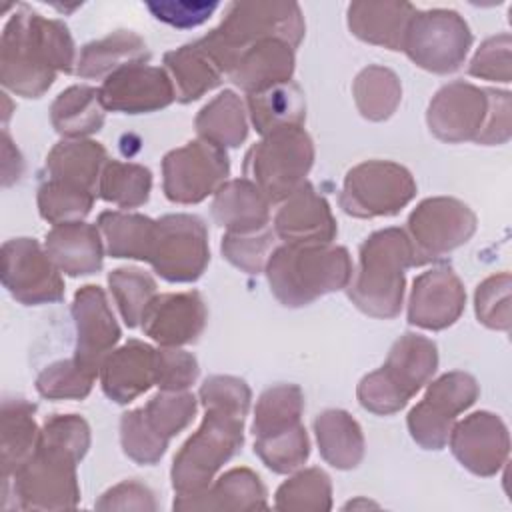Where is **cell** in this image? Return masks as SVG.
Instances as JSON below:
<instances>
[{
    "label": "cell",
    "instance_id": "16",
    "mask_svg": "<svg viewBox=\"0 0 512 512\" xmlns=\"http://www.w3.org/2000/svg\"><path fill=\"white\" fill-rule=\"evenodd\" d=\"M104 110L140 114L166 108L176 90L172 78L156 66L130 62L114 70L98 88Z\"/></svg>",
    "mask_w": 512,
    "mask_h": 512
},
{
    "label": "cell",
    "instance_id": "18",
    "mask_svg": "<svg viewBox=\"0 0 512 512\" xmlns=\"http://www.w3.org/2000/svg\"><path fill=\"white\" fill-rule=\"evenodd\" d=\"M488 90L466 82L444 86L428 106V126L444 142L478 140L488 118Z\"/></svg>",
    "mask_w": 512,
    "mask_h": 512
},
{
    "label": "cell",
    "instance_id": "36",
    "mask_svg": "<svg viewBox=\"0 0 512 512\" xmlns=\"http://www.w3.org/2000/svg\"><path fill=\"white\" fill-rule=\"evenodd\" d=\"M98 228L106 238V250L114 258L150 260L156 222L140 214L102 212Z\"/></svg>",
    "mask_w": 512,
    "mask_h": 512
},
{
    "label": "cell",
    "instance_id": "47",
    "mask_svg": "<svg viewBox=\"0 0 512 512\" xmlns=\"http://www.w3.org/2000/svg\"><path fill=\"white\" fill-rule=\"evenodd\" d=\"M274 230L262 228L252 234H226L222 238V254L248 274L260 272L274 252Z\"/></svg>",
    "mask_w": 512,
    "mask_h": 512
},
{
    "label": "cell",
    "instance_id": "51",
    "mask_svg": "<svg viewBox=\"0 0 512 512\" xmlns=\"http://www.w3.org/2000/svg\"><path fill=\"white\" fill-rule=\"evenodd\" d=\"M470 74L486 80L510 82V36L502 34L486 40L470 64Z\"/></svg>",
    "mask_w": 512,
    "mask_h": 512
},
{
    "label": "cell",
    "instance_id": "21",
    "mask_svg": "<svg viewBox=\"0 0 512 512\" xmlns=\"http://www.w3.org/2000/svg\"><path fill=\"white\" fill-rule=\"evenodd\" d=\"M146 336L166 348L194 342L206 324V306L198 292L156 296L142 316Z\"/></svg>",
    "mask_w": 512,
    "mask_h": 512
},
{
    "label": "cell",
    "instance_id": "28",
    "mask_svg": "<svg viewBox=\"0 0 512 512\" xmlns=\"http://www.w3.org/2000/svg\"><path fill=\"white\" fill-rule=\"evenodd\" d=\"M254 510L266 508V490L258 478L248 468H234L226 472L216 484L192 496H178L174 500V510Z\"/></svg>",
    "mask_w": 512,
    "mask_h": 512
},
{
    "label": "cell",
    "instance_id": "41",
    "mask_svg": "<svg viewBox=\"0 0 512 512\" xmlns=\"http://www.w3.org/2000/svg\"><path fill=\"white\" fill-rule=\"evenodd\" d=\"M152 174L140 164L108 162L98 180V192L120 208H136L150 196Z\"/></svg>",
    "mask_w": 512,
    "mask_h": 512
},
{
    "label": "cell",
    "instance_id": "27",
    "mask_svg": "<svg viewBox=\"0 0 512 512\" xmlns=\"http://www.w3.org/2000/svg\"><path fill=\"white\" fill-rule=\"evenodd\" d=\"M270 200L248 178L230 180L216 190L212 214L230 234H252L268 224Z\"/></svg>",
    "mask_w": 512,
    "mask_h": 512
},
{
    "label": "cell",
    "instance_id": "17",
    "mask_svg": "<svg viewBox=\"0 0 512 512\" xmlns=\"http://www.w3.org/2000/svg\"><path fill=\"white\" fill-rule=\"evenodd\" d=\"M72 314L76 320L74 360L98 376L104 358L120 338V328L104 290L94 284L82 286L74 296Z\"/></svg>",
    "mask_w": 512,
    "mask_h": 512
},
{
    "label": "cell",
    "instance_id": "13",
    "mask_svg": "<svg viewBox=\"0 0 512 512\" xmlns=\"http://www.w3.org/2000/svg\"><path fill=\"white\" fill-rule=\"evenodd\" d=\"M228 170L224 148L202 138L188 142L164 156V194L178 204H196L224 184Z\"/></svg>",
    "mask_w": 512,
    "mask_h": 512
},
{
    "label": "cell",
    "instance_id": "48",
    "mask_svg": "<svg viewBox=\"0 0 512 512\" xmlns=\"http://www.w3.org/2000/svg\"><path fill=\"white\" fill-rule=\"evenodd\" d=\"M476 316L482 324L498 330L510 326V276L500 274L484 280L476 290Z\"/></svg>",
    "mask_w": 512,
    "mask_h": 512
},
{
    "label": "cell",
    "instance_id": "1",
    "mask_svg": "<svg viewBox=\"0 0 512 512\" xmlns=\"http://www.w3.org/2000/svg\"><path fill=\"white\" fill-rule=\"evenodd\" d=\"M206 408L200 428L186 440L172 464V486L178 496L206 490L224 462L242 446L250 388L234 376H212L200 388Z\"/></svg>",
    "mask_w": 512,
    "mask_h": 512
},
{
    "label": "cell",
    "instance_id": "24",
    "mask_svg": "<svg viewBox=\"0 0 512 512\" xmlns=\"http://www.w3.org/2000/svg\"><path fill=\"white\" fill-rule=\"evenodd\" d=\"M292 72L294 48L280 38H268L244 50L234 62L228 76L242 90L254 94L274 84L288 82Z\"/></svg>",
    "mask_w": 512,
    "mask_h": 512
},
{
    "label": "cell",
    "instance_id": "12",
    "mask_svg": "<svg viewBox=\"0 0 512 512\" xmlns=\"http://www.w3.org/2000/svg\"><path fill=\"white\" fill-rule=\"evenodd\" d=\"M476 396L478 384L470 374L450 372L440 376L408 414L412 438L426 450L444 448L458 414L472 406Z\"/></svg>",
    "mask_w": 512,
    "mask_h": 512
},
{
    "label": "cell",
    "instance_id": "9",
    "mask_svg": "<svg viewBox=\"0 0 512 512\" xmlns=\"http://www.w3.org/2000/svg\"><path fill=\"white\" fill-rule=\"evenodd\" d=\"M470 44L472 34L458 12L428 10L412 16L402 50L416 66L428 72L448 74L460 68Z\"/></svg>",
    "mask_w": 512,
    "mask_h": 512
},
{
    "label": "cell",
    "instance_id": "42",
    "mask_svg": "<svg viewBox=\"0 0 512 512\" xmlns=\"http://www.w3.org/2000/svg\"><path fill=\"white\" fill-rule=\"evenodd\" d=\"M94 204V192L60 182L48 180L38 190V208L40 216L50 224H66L80 222Z\"/></svg>",
    "mask_w": 512,
    "mask_h": 512
},
{
    "label": "cell",
    "instance_id": "30",
    "mask_svg": "<svg viewBox=\"0 0 512 512\" xmlns=\"http://www.w3.org/2000/svg\"><path fill=\"white\" fill-rule=\"evenodd\" d=\"M314 432L322 458L334 468L358 466L364 454V438L358 422L344 410H326L316 416Z\"/></svg>",
    "mask_w": 512,
    "mask_h": 512
},
{
    "label": "cell",
    "instance_id": "20",
    "mask_svg": "<svg viewBox=\"0 0 512 512\" xmlns=\"http://www.w3.org/2000/svg\"><path fill=\"white\" fill-rule=\"evenodd\" d=\"M466 294L452 268H432L414 280L408 322L426 330H442L454 324L464 310Z\"/></svg>",
    "mask_w": 512,
    "mask_h": 512
},
{
    "label": "cell",
    "instance_id": "39",
    "mask_svg": "<svg viewBox=\"0 0 512 512\" xmlns=\"http://www.w3.org/2000/svg\"><path fill=\"white\" fill-rule=\"evenodd\" d=\"M144 426L162 442L184 430L196 414V398L186 390H162L136 410Z\"/></svg>",
    "mask_w": 512,
    "mask_h": 512
},
{
    "label": "cell",
    "instance_id": "7",
    "mask_svg": "<svg viewBox=\"0 0 512 512\" xmlns=\"http://www.w3.org/2000/svg\"><path fill=\"white\" fill-rule=\"evenodd\" d=\"M312 160L314 146L310 136L300 126H286L266 134L248 150L244 176L270 202H280L304 184Z\"/></svg>",
    "mask_w": 512,
    "mask_h": 512
},
{
    "label": "cell",
    "instance_id": "11",
    "mask_svg": "<svg viewBox=\"0 0 512 512\" xmlns=\"http://www.w3.org/2000/svg\"><path fill=\"white\" fill-rule=\"evenodd\" d=\"M210 260L208 232L198 216L168 214L156 220L150 264L168 282H194Z\"/></svg>",
    "mask_w": 512,
    "mask_h": 512
},
{
    "label": "cell",
    "instance_id": "32",
    "mask_svg": "<svg viewBox=\"0 0 512 512\" xmlns=\"http://www.w3.org/2000/svg\"><path fill=\"white\" fill-rule=\"evenodd\" d=\"M164 64L172 74V84L180 102H192L220 84L222 70L198 42L168 52Z\"/></svg>",
    "mask_w": 512,
    "mask_h": 512
},
{
    "label": "cell",
    "instance_id": "19",
    "mask_svg": "<svg viewBox=\"0 0 512 512\" xmlns=\"http://www.w3.org/2000/svg\"><path fill=\"white\" fill-rule=\"evenodd\" d=\"M450 448L470 472L492 476L508 456V430L490 412H474L450 430Z\"/></svg>",
    "mask_w": 512,
    "mask_h": 512
},
{
    "label": "cell",
    "instance_id": "49",
    "mask_svg": "<svg viewBox=\"0 0 512 512\" xmlns=\"http://www.w3.org/2000/svg\"><path fill=\"white\" fill-rule=\"evenodd\" d=\"M120 440L124 454L138 464H154L166 452V442L156 438L140 420L138 412H126L120 420Z\"/></svg>",
    "mask_w": 512,
    "mask_h": 512
},
{
    "label": "cell",
    "instance_id": "44",
    "mask_svg": "<svg viewBox=\"0 0 512 512\" xmlns=\"http://www.w3.org/2000/svg\"><path fill=\"white\" fill-rule=\"evenodd\" d=\"M330 478L320 468L304 470L286 480L276 492L278 510H330Z\"/></svg>",
    "mask_w": 512,
    "mask_h": 512
},
{
    "label": "cell",
    "instance_id": "38",
    "mask_svg": "<svg viewBox=\"0 0 512 512\" xmlns=\"http://www.w3.org/2000/svg\"><path fill=\"white\" fill-rule=\"evenodd\" d=\"M302 408L304 398L298 386L280 384L268 388L256 404V416L252 424L254 436L266 438L300 426Z\"/></svg>",
    "mask_w": 512,
    "mask_h": 512
},
{
    "label": "cell",
    "instance_id": "35",
    "mask_svg": "<svg viewBox=\"0 0 512 512\" xmlns=\"http://www.w3.org/2000/svg\"><path fill=\"white\" fill-rule=\"evenodd\" d=\"M50 120L58 134L82 138L98 132L104 122V106L100 94L90 86H72L58 94L50 108Z\"/></svg>",
    "mask_w": 512,
    "mask_h": 512
},
{
    "label": "cell",
    "instance_id": "5",
    "mask_svg": "<svg viewBox=\"0 0 512 512\" xmlns=\"http://www.w3.org/2000/svg\"><path fill=\"white\" fill-rule=\"evenodd\" d=\"M412 244L406 232L386 228L360 246V260L348 288L350 300L366 314L394 318L402 308L404 272L412 266Z\"/></svg>",
    "mask_w": 512,
    "mask_h": 512
},
{
    "label": "cell",
    "instance_id": "26",
    "mask_svg": "<svg viewBox=\"0 0 512 512\" xmlns=\"http://www.w3.org/2000/svg\"><path fill=\"white\" fill-rule=\"evenodd\" d=\"M414 14L416 8L408 2H354L348 6V26L364 42L402 50Z\"/></svg>",
    "mask_w": 512,
    "mask_h": 512
},
{
    "label": "cell",
    "instance_id": "15",
    "mask_svg": "<svg viewBox=\"0 0 512 512\" xmlns=\"http://www.w3.org/2000/svg\"><path fill=\"white\" fill-rule=\"evenodd\" d=\"M2 284L26 306L58 302L64 296L60 270L34 238H12L4 242Z\"/></svg>",
    "mask_w": 512,
    "mask_h": 512
},
{
    "label": "cell",
    "instance_id": "6",
    "mask_svg": "<svg viewBox=\"0 0 512 512\" xmlns=\"http://www.w3.org/2000/svg\"><path fill=\"white\" fill-rule=\"evenodd\" d=\"M436 366V344L418 334H404L394 342L386 364L362 378L358 400L374 414L398 412L428 382Z\"/></svg>",
    "mask_w": 512,
    "mask_h": 512
},
{
    "label": "cell",
    "instance_id": "14",
    "mask_svg": "<svg viewBox=\"0 0 512 512\" xmlns=\"http://www.w3.org/2000/svg\"><path fill=\"white\" fill-rule=\"evenodd\" d=\"M476 228L472 210L454 198H428L408 218L412 264H424L464 244Z\"/></svg>",
    "mask_w": 512,
    "mask_h": 512
},
{
    "label": "cell",
    "instance_id": "23",
    "mask_svg": "<svg viewBox=\"0 0 512 512\" xmlns=\"http://www.w3.org/2000/svg\"><path fill=\"white\" fill-rule=\"evenodd\" d=\"M102 390L118 404H128L156 384V350L130 340L110 352L100 366Z\"/></svg>",
    "mask_w": 512,
    "mask_h": 512
},
{
    "label": "cell",
    "instance_id": "45",
    "mask_svg": "<svg viewBox=\"0 0 512 512\" xmlns=\"http://www.w3.org/2000/svg\"><path fill=\"white\" fill-rule=\"evenodd\" d=\"M254 452L262 458V462L270 470L286 474L306 462L310 454V444H308L306 430L300 424L296 428H290L274 436L256 438Z\"/></svg>",
    "mask_w": 512,
    "mask_h": 512
},
{
    "label": "cell",
    "instance_id": "40",
    "mask_svg": "<svg viewBox=\"0 0 512 512\" xmlns=\"http://www.w3.org/2000/svg\"><path fill=\"white\" fill-rule=\"evenodd\" d=\"M402 88L396 74L382 66L364 68L354 80V100L368 120H386L396 110Z\"/></svg>",
    "mask_w": 512,
    "mask_h": 512
},
{
    "label": "cell",
    "instance_id": "4",
    "mask_svg": "<svg viewBox=\"0 0 512 512\" xmlns=\"http://www.w3.org/2000/svg\"><path fill=\"white\" fill-rule=\"evenodd\" d=\"M304 36V20L300 6L294 2H236L230 4L218 28L206 34L198 44L228 74L238 56L250 46L280 38L292 48Z\"/></svg>",
    "mask_w": 512,
    "mask_h": 512
},
{
    "label": "cell",
    "instance_id": "54",
    "mask_svg": "<svg viewBox=\"0 0 512 512\" xmlns=\"http://www.w3.org/2000/svg\"><path fill=\"white\" fill-rule=\"evenodd\" d=\"M96 508L102 510H112V508H120V510H130V508H140V510H154L156 502L152 498V492L138 484V482H122L114 488H110L102 500L96 504Z\"/></svg>",
    "mask_w": 512,
    "mask_h": 512
},
{
    "label": "cell",
    "instance_id": "3",
    "mask_svg": "<svg viewBox=\"0 0 512 512\" xmlns=\"http://www.w3.org/2000/svg\"><path fill=\"white\" fill-rule=\"evenodd\" d=\"M266 274L274 296L284 306L296 308L346 288L352 280V262L342 246L284 244L270 254Z\"/></svg>",
    "mask_w": 512,
    "mask_h": 512
},
{
    "label": "cell",
    "instance_id": "52",
    "mask_svg": "<svg viewBox=\"0 0 512 512\" xmlns=\"http://www.w3.org/2000/svg\"><path fill=\"white\" fill-rule=\"evenodd\" d=\"M146 6L154 18L170 26L192 28L206 22L218 8V2H148Z\"/></svg>",
    "mask_w": 512,
    "mask_h": 512
},
{
    "label": "cell",
    "instance_id": "10",
    "mask_svg": "<svg viewBox=\"0 0 512 512\" xmlns=\"http://www.w3.org/2000/svg\"><path fill=\"white\" fill-rule=\"evenodd\" d=\"M416 194L412 174L394 162L370 160L354 166L344 180L340 206L358 218L390 216Z\"/></svg>",
    "mask_w": 512,
    "mask_h": 512
},
{
    "label": "cell",
    "instance_id": "43",
    "mask_svg": "<svg viewBox=\"0 0 512 512\" xmlns=\"http://www.w3.org/2000/svg\"><path fill=\"white\" fill-rule=\"evenodd\" d=\"M108 284L124 322L130 328L138 326L146 308L156 298V282L138 268H118L110 272Z\"/></svg>",
    "mask_w": 512,
    "mask_h": 512
},
{
    "label": "cell",
    "instance_id": "22",
    "mask_svg": "<svg viewBox=\"0 0 512 512\" xmlns=\"http://www.w3.org/2000/svg\"><path fill=\"white\" fill-rule=\"evenodd\" d=\"M274 234L284 244H330L336 236V222L328 202L316 194L312 184L304 182L280 206Z\"/></svg>",
    "mask_w": 512,
    "mask_h": 512
},
{
    "label": "cell",
    "instance_id": "34",
    "mask_svg": "<svg viewBox=\"0 0 512 512\" xmlns=\"http://www.w3.org/2000/svg\"><path fill=\"white\" fill-rule=\"evenodd\" d=\"M148 58V50L144 40L130 32L118 30L98 42H90L82 48L76 72L82 78H100L104 74H112L130 62H144Z\"/></svg>",
    "mask_w": 512,
    "mask_h": 512
},
{
    "label": "cell",
    "instance_id": "8",
    "mask_svg": "<svg viewBox=\"0 0 512 512\" xmlns=\"http://www.w3.org/2000/svg\"><path fill=\"white\" fill-rule=\"evenodd\" d=\"M78 462L80 460L68 450L38 440V446L32 452V456L12 474L14 494L18 496V508H74L80 498L76 482Z\"/></svg>",
    "mask_w": 512,
    "mask_h": 512
},
{
    "label": "cell",
    "instance_id": "2",
    "mask_svg": "<svg viewBox=\"0 0 512 512\" xmlns=\"http://www.w3.org/2000/svg\"><path fill=\"white\" fill-rule=\"evenodd\" d=\"M0 80L24 98H40L56 72H72L74 42L68 28L20 6L6 22L0 44Z\"/></svg>",
    "mask_w": 512,
    "mask_h": 512
},
{
    "label": "cell",
    "instance_id": "50",
    "mask_svg": "<svg viewBox=\"0 0 512 512\" xmlns=\"http://www.w3.org/2000/svg\"><path fill=\"white\" fill-rule=\"evenodd\" d=\"M198 378L196 358L178 348L156 350V386L160 390H186Z\"/></svg>",
    "mask_w": 512,
    "mask_h": 512
},
{
    "label": "cell",
    "instance_id": "31",
    "mask_svg": "<svg viewBox=\"0 0 512 512\" xmlns=\"http://www.w3.org/2000/svg\"><path fill=\"white\" fill-rule=\"evenodd\" d=\"M36 406L22 400H4L2 404V478L4 482L32 456L38 446L40 430L34 422Z\"/></svg>",
    "mask_w": 512,
    "mask_h": 512
},
{
    "label": "cell",
    "instance_id": "37",
    "mask_svg": "<svg viewBox=\"0 0 512 512\" xmlns=\"http://www.w3.org/2000/svg\"><path fill=\"white\" fill-rule=\"evenodd\" d=\"M196 130L202 140L212 142L220 148H234L244 142L248 134V124L240 98L230 90L218 94L196 116Z\"/></svg>",
    "mask_w": 512,
    "mask_h": 512
},
{
    "label": "cell",
    "instance_id": "46",
    "mask_svg": "<svg viewBox=\"0 0 512 512\" xmlns=\"http://www.w3.org/2000/svg\"><path fill=\"white\" fill-rule=\"evenodd\" d=\"M94 380H96V374L82 368L74 358L60 360L46 366L40 372L36 380V390L44 398H52V400H62V398L82 400L84 396H88Z\"/></svg>",
    "mask_w": 512,
    "mask_h": 512
},
{
    "label": "cell",
    "instance_id": "33",
    "mask_svg": "<svg viewBox=\"0 0 512 512\" xmlns=\"http://www.w3.org/2000/svg\"><path fill=\"white\" fill-rule=\"evenodd\" d=\"M248 110L254 128L262 136L278 128L300 126L306 116L304 94L292 80L248 94Z\"/></svg>",
    "mask_w": 512,
    "mask_h": 512
},
{
    "label": "cell",
    "instance_id": "25",
    "mask_svg": "<svg viewBox=\"0 0 512 512\" xmlns=\"http://www.w3.org/2000/svg\"><path fill=\"white\" fill-rule=\"evenodd\" d=\"M44 250L56 268L68 276L94 274L102 266V240L92 224H56L46 234Z\"/></svg>",
    "mask_w": 512,
    "mask_h": 512
},
{
    "label": "cell",
    "instance_id": "53",
    "mask_svg": "<svg viewBox=\"0 0 512 512\" xmlns=\"http://www.w3.org/2000/svg\"><path fill=\"white\" fill-rule=\"evenodd\" d=\"M488 98H490L488 118L476 142L500 144V142H506L510 136V94L488 90Z\"/></svg>",
    "mask_w": 512,
    "mask_h": 512
},
{
    "label": "cell",
    "instance_id": "29",
    "mask_svg": "<svg viewBox=\"0 0 512 512\" xmlns=\"http://www.w3.org/2000/svg\"><path fill=\"white\" fill-rule=\"evenodd\" d=\"M106 150L92 140H66L52 148L46 158V170L50 172V180L68 182L86 190L96 188V180H100V170L106 166Z\"/></svg>",
    "mask_w": 512,
    "mask_h": 512
}]
</instances>
